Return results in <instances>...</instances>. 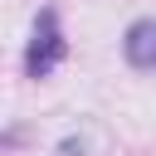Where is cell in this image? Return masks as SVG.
<instances>
[{
	"label": "cell",
	"mask_w": 156,
	"mask_h": 156,
	"mask_svg": "<svg viewBox=\"0 0 156 156\" xmlns=\"http://www.w3.org/2000/svg\"><path fill=\"white\" fill-rule=\"evenodd\" d=\"M68 54V44H63V29H58V15L54 10H39V20H34V39H29V54H24V68H29V78H44V73H54V63Z\"/></svg>",
	"instance_id": "cell-1"
},
{
	"label": "cell",
	"mask_w": 156,
	"mask_h": 156,
	"mask_svg": "<svg viewBox=\"0 0 156 156\" xmlns=\"http://www.w3.org/2000/svg\"><path fill=\"white\" fill-rule=\"evenodd\" d=\"M122 54H127L132 68L151 73V68H156V20H136V24H127V34H122Z\"/></svg>",
	"instance_id": "cell-3"
},
{
	"label": "cell",
	"mask_w": 156,
	"mask_h": 156,
	"mask_svg": "<svg viewBox=\"0 0 156 156\" xmlns=\"http://www.w3.org/2000/svg\"><path fill=\"white\" fill-rule=\"evenodd\" d=\"M102 151H107V132L98 122H78L49 146V156H102Z\"/></svg>",
	"instance_id": "cell-2"
}]
</instances>
